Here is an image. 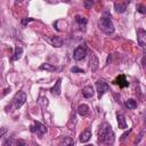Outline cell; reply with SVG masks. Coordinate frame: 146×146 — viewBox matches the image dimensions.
I'll list each match as a JSON object with an SVG mask.
<instances>
[{"label":"cell","instance_id":"f546056e","mask_svg":"<svg viewBox=\"0 0 146 146\" xmlns=\"http://www.w3.org/2000/svg\"><path fill=\"white\" fill-rule=\"evenodd\" d=\"M40 100H43V102H40V103H43V105H47L48 104V102H47L48 99L47 98H40Z\"/></svg>","mask_w":146,"mask_h":146},{"label":"cell","instance_id":"7a4b0ae2","mask_svg":"<svg viewBox=\"0 0 146 146\" xmlns=\"http://www.w3.org/2000/svg\"><path fill=\"white\" fill-rule=\"evenodd\" d=\"M99 29L107 35H111L114 33V25L111 21V15L108 13H105L100 19H99Z\"/></svg>","mask_w":146,"mask_h":146},{"label":"cell","instance_id":"277c9868","mask_svg":"<svg viewBox=\"0 0 146 146\" xmlns=\"http://www.w3.org/2000/svg\"><path fill=\"white\" fill-rule=\"evenodd\" d=\"M26 100V94L24 91H18L14 98H13V104H14V107L15 108H19Z\"/></svg>","mask_w":146,"mask_h":146},{"label":"cell","instance_id":"5bb4252c","mask_svg":"<svg viewBox=\"0 0 146 146\" xmlns=\"http://www.w3.org/2000/svg\"><path fill=\"white\" fill-rule=\"evenodd\" d=\"M40 70H46V71H49V72H54V71H57V70H60V68H57L56 66H54L51 64L43 63V64L40 65Z\"/></svg>","mask_w":146,"mask_h":146},{"label":"cell","instance_id":"7c38bea8","mask_svg":"<svg viewBox=\"0 0 146 146\" xmlns=\"http://www.w3.org/2000/svg\"><path fill=\"white\" fill-rule=\"evenodd\" d=\"M116 119H117V125H119V128H121V129H125V128H127V121H125V117H124L122 114H117V115H116Z\"/></svg>","mask_w":146,"mask_h":146},{"label":"cell","instance_id":"52a82bcc","mask_svg":"<svg viewBox=\"0 0 146 146\" xmlns=\"http://www.w3.org/2000/svg\"><path fill=\"white\" fill-rule=\"evenodd\" d=\"M137 40L140 47H145L146 46V32L144 29H139L137 32Z\"/></svg>","mask_w":146,"mask_h":146},{"label":"cell","instance_id":"ac0fdd59","mask_svg":"<svg viewBox=\"0 0 146 146\" xmlns=\"http://www.w3.org/2000/svg\"><path fill=\"white\" fill-rule=\"evenodd\" d=\"M124 105H125V107H127L128 110H135V108L137 107V102H136L135 99H132V98H129V99L125 100Z\"/></svg>","mask_w":146,"mask_h":146},{"label":"cell","instance_id":"cb8c5ba5","mask_svg":"<svg viewBox=\"0 0 146 146\" xmlns=\"http://www.w3.org/2000/svg\"><path fill=\"white\" fill-rule=\"evenodd\" d=\"M130 132H131V129H129L128 131H125V132H124V133L121 136V140H124V139H125V138L129 136V133H130Z\"/></svg>","mask_w":146,"mask_h":146},{"label":"cell","instance_id":"9c48e42d","mask_svg":"<svg viewBox=\"0 0 146 146\" xmlns=\"http://www.w3.org/2000/svg\"><path fill=\"white\" fill-rule=\"evenodd\" d=\"M60 91H62V79L59 78V79L56 81L55 86H54V87L50 89V92H51L52 95L58 96V95H60Z\"/></svg>","mask_w":146,"mask_h":146},{"label":"cell","instance_id":"d4e9b609","mask_svg":"<svg viewBox=\"0 0 146 146\" xmlns=\"http://www.w3.org/2000/svg\"><path fill=\"white\" fill-rule=\"evenodd\" d=\"M17 146H26V141L25 140H22V139H18L17 143H16Z\"/></svg>","mask_w":146,"mask_h":146},{"label":"cell","instance_id":"4fadbf2b","mask_svg":"<svg viewBox=\"0 0 146 146\" xmlns=\"http://www.w3.org/2000/svg\"><path fill=\"white\" fill-rule=\"evenodd\" d=\"M50 42H51V44H52L54 47H56V48H59V47L63 46V39H62L60 36H52L51 40H50Z\"/></svg>","mask_w":146,"mask_h":146},{"label":"cell","instance_id":"ba28073f","mask_svg":"<svg viewBox=\"0 0 146 146\" xmlns=\"http://www.w3.org/2000/svg\"><path fill=\"white\" fill-rule=\"evenodd\" d=\"M114 83L119 84V87H121V88H125V87H128V86H129V82L127 81L125 75H123V74L119 75V76L114 80Z\"/></svg>","mask_w":146,"mask_h":146},{"label":"cell","instance_id":"5b68a950","mask_svg":"<svg viewBox=\"0 0 146 146\" xmlns=\"http://www.w3.org/2000/svg\"><path fill=\"white\" fill-rule=\"evenodd\" d=\"M96 88H97V92H98V98H99V99L103 97V95H104L106 91L110 90V86H108L105 81H103V80L96 81Z\"/></svg>","mask_w":146,"mask_h":146},{"label":"cell","instance_id":"f1b7e54d","mask_svg":"<svg viewBox=\"0 0 146 146\" xmlns=\"http://www.w3.org/2000/svg\"><path fill=\"white\" fill-rule=\"evenodd\" d=\"M32 21H33V18H26V19H23V21H22V23L25 25L26 23H29V22H32Z\"/></svg>","mask_w":146,"mask_h":146},{"label":"cell","instance_id":"ffe728a7","mask_svg":"<svg viewBox=\"0 0 146 146\" xmlns=\"http://www.w3.org/2000/svg\"><path fill=\"white\" fill-rule=\"evenodd\" d=\"M75 22H76V23H79L80 25H86L88 21H87V18H86V17L80 16V15H76V16H75Z\"/></svg>","mask_w":146,"mask_h":146},{"label":"cell","instance_id":"8fae6325","mask_svg":"<svg viewBox=\"0 0 146 146\" xmlns=\"http://www.w3.org/2000/svg\"><path fill=\"white\" fill-rule=\"evenodd\" d=\"M78 113H79V115H81V116L88 115V113H89V107H88V105H86V104L79 105V107H78Z\"/></svg>","mask_w":146,"mask_h":146},{"label":"cell","instance_id":"e0dca14e","mask_svg":"<svg viewBox=\"0 0 146 146\" xmlns=\"http://www.w3.org/2000/svg\"><path fill=\"white\" fill-rule=\"evenodd\" d=\"M22 54H23V48H22V47H19V46H16V48H15V52H14V56L11 57V60H17V59H19V58H21V56H22Z\"/></svg>","mask_w":146,"mask_h":146},{"label":"cell","instance_id":"603a6c76","mask_svg":"<svg viewBox=\"0 0 146 146\" xmlns=\"http://www.w3.org/2000/svg\"><path fill=\"white\" fill-rule=\"evenodd\" d=\"M73 73H83L84 71L83 70H81V68H78V67H72V70H71Z\"/></svg>","mask_w":146,"mask_h":146},{"label":"cell","instance_id":"4316f807","mask_svg":"<svg viewBox=\"0 0 146 146\" xmlns=\"http://www.w3.org/2000/svg\"><path fill=\"white\" fill-rule=\"evenodd\" d=\"M6 132H7V128H1V129H0V138H1Z\"/></svg>","mask_w":146,"mask_h":146},{"label":"cell","instance_id":"30bf717a","mask_svg":"<svg viewBox=\"0 0 146 146\" xmlns=\"http://www.w3.org/2000/svg\"><path fill=\"white\" fill-rule=\"evenodd\" d=\"M82 95L84 98H91L92 95H94V89L91 86H86L83 89H82Z\"/></svg>","mask_w":146,"mask_h":146},{"label":"cell","instance_id":"6da1fadb","mask_svg":"<svg viewBox=\"0 0 146 146\" xmlns=\"http://www.w3.org/2000/svg\"><path fill=\"white\" fill-rule=\"evenodd\" d=\"M114 139V131L112 130V127L107 122H104L98 130V141L105 145H112Z\"/></svg>","mask_w":146,"mask_h":146},{"label":"cell","instance_id":"8992f818","mask_svg":"<svg viewBox=\"0 0 146 146\" xmlns=\"http://www.w3.org/2000/svg\"><path fill=\"white\" fill-rule=\"evenodd\" d=\"M86 56H87V49L84 47L80 46V47L75 48V50L73 52V57L75 60H82Z\"/></svg>","mask_w":146,"mask_h":146},{"label":"cell","instance_id":"9a60e30c","mask_svg":"<svg viewBox=\"0 0 146 146\" xmlns=\"http://www.w3.org/2000/svg\"><path fill=\"white\" fill-rule=\"evenodd\" d=\"M91 137V131L90 130H86L80 135V141L81 143H87Z\"/></svg>","mask_w":146,"mask_h":146},{"label":"cell","instance_id":"d6986e66","mask_svg":"<svg viewBox=\"0 0 146 146\" xmlns=\"http://www.w3.org/2000/svg\"><path fill=\"white\" fill-rule=\"evenodd\" d=\"M60 146H74V140L71 137H64Z\"/></svg>","mask_w":146,"mask_h":146},{"label":"cell","instance_id":"484cf974","mask_svg":"<svg viewBox=\"0 0 146 146\" xmlns=\"http://www.w3.org/2000/svg\"><path fill=\"white\" fill-rule=\"evenodd\" d=\"M83 5H84V7H86V8H90V7L94 5V1H84V2H83Z\"/></svg>","mask_w":146,"mask_h":146},{"label":"cell","instance_id":"2e32d148","mask_svg":"<svg viewBox=\"0 0 146 146\" xmlns=\"http://www.w3.org/2000/svg\"><path fill=\"white\" fill-rule=\"evenodd\" d=\"M114 9H115L117 13H124L125 9H127V3H123V2H115V3H114Z\"/></svg>","mask_w":146,"mask_h":146},{"label":"cell","instance_id":"44dd1931","mask_svg":"<svg viewBox=\"0 0 146 146\" xmlns=\"http://www.w3.org/2000/svg\"><path fill=\"white\" fill-rule=\"evenodd\" d=\"M92 65V67H91V70L92 71H95L96 68H97V66H98V60H97V58L92 55L91 56V58H90V66Z\"/></svg>","mask_w":146,"mask_h":146},{"label":"cell","instance_id":"83f0119b","mask_svg":"<svg viewBox=\"0 0 146 146\" xmlns=\"http://www.w3.org/2000/svg\"><path fill=\"white\" fill-rule=\"evenodd\" d=\"M3 146H11V138H10V139H7V140L3 143Z\"/></svg>","mask_w":146,"mask_h":146},{"label":"cell","instance_id":"7402d4cb","mask_svg":"<svg viewBox=\"0 0 146 146\" xmlns=\"http://www.w3.org/2000/svg\"><path fill=\"white\" fill-rule=\"evenodd\" d=\"M137 10L140 13V14H145L146 13V10H145V6L144 5H137Z\"/></svg>","mask_w":146,"mask_h":146},{"label":"cell","instance_id":"3957f363","mask_svg":"<svg viewBox=\"0 0 146 146\" xmlns=\"http://www.w3.org/2000/svg\"><path fill=\"white\" fill-rule=\"evenodd\" d=\"M30 130H31V132L36 133V135L40 136V137L43 136V135L47 132V128H46V125L42 124V123L39 122V121H34L33 124L30 127Z\"/></svg>","mask_w":146,"mask_h":146},{"label":"cell","instance_id":"4dcf8cb0","mask_svg":"<svg viewBox=\"0 0 146 146\" xmlns=\"http://www.w3.org/2000/svg\"><path fill=\"white\" fill-rule=\"evenodd\" d=\"M86 146H94V145H86Z\"/></svg>","mask_w":146,"mask_h":146}]
</instances>
